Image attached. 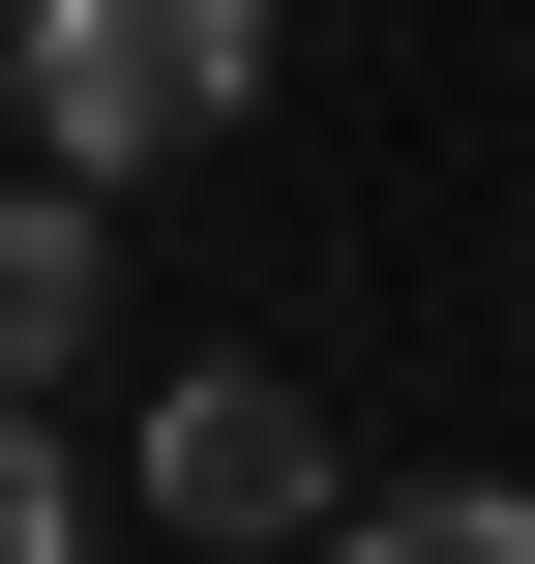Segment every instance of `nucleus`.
Here are the masks:
<instances>
[{"mask_svg": "<svg viewBox=\"0 0 535 564\" xmlns=\"http://www.w3.org/2000/svg\"><path fill=\"white\" fill-rule=\"evenodd\" d=\"M268 89V0H30V149L60 178H149Z\"/></svg>", "mask_w": 535, "mask_h": 564, "instance_id": "1", "label": "nucleus"}, {"mask_svg": "<svg viewBox=\"0 0 535 564\" xmlns=\"http://www.w3.org/2000/svg\"><path fill=\"white\" fill-rule=\"evenodd\" d=\"M89 297H119V238H89V178H30V208H0V416L89 357Z\"/></svg>", "mask_w": 535, "mask_h": 564, "instance_id": "3", "label": "nucleus"}, {"mask_svg": "<svg viewBox=\"0 0 535 564\" xmlns=\"http://www.w3.org/2000/svg\"><path fill=\"white\" fill-rule=\"evenodd\" d=\"M357 564H535V506L506 476H417V506H357Z\"/></svg>", "mask_w": 535, "mask_h": 564, "instance_id": "4", "label": "nucleus"}, {"mask_svg": "<svg viewBox=\"0 0 535 564\" xmlns=\"http://www.w3.org/2000/svg\"><path fill=\"white\" fill-rule=\"evenodd\" d=\"M0 564H89V476H60L30 416H0Z\"/></svg>", "mask_w": 535, "mask_h": 564, "instance_id": "5", "label": "nucleus"}, {"mask_svg": "<svg viewBox=\"0 0 535 564\" xmlns=\"http://www.w3.org/2000/svg\"><path fill=\"white\" fill-rule=\"evenodd\" d=\"M149 506H179V535H298V506H328V416H298L268 357H179V387H149Z\"/></svg>", "mask_w": 535, "mask_h": 564, "instance_id": "2", "label": "nucleus"}]
</instances>
